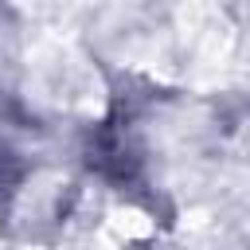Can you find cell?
<instances>
[{"mask_svg":"<svg viewBox=\"0 0 250 250\" xmlns=\"http://www.w3.org/2000/svg\"><path fill=\"white\" fill-rule=\"evenodd\" d=\"M180 31L203 62H223L230 51V39H234L230 23L215 0H184L180 4Z\"/></svg>","mask_w":250,"mask_h":250,"instance_id":"cell-1","label":"cell"},{"mask_svg":"<svg viewBox=\"0 0 250 250\" xmlns=\"http://www.w3.org/2000/svg\"><path fill=\"white\" fill-rule=\"evenodd\" d=\"M109 230L121 234V238H148L152 234V219L137 207H117L109 211Z\"/></svg>","mask_w":250,"mask_h":250,"instance_id":"cell-2","label":"cell"},{"mask_svg":"<svg viewBox=\"0 0 250 250\" xmlns=\"http://www.w3.org/2000/svg\"><path fill=\"white\" fill-rule=\"evenodd\" d=\"M31 250H39V246H31Z\"/></svg>","mask_w":250,"mask_h":250,"instance_id":"cell-3","label":"cell"}]
</instances>
